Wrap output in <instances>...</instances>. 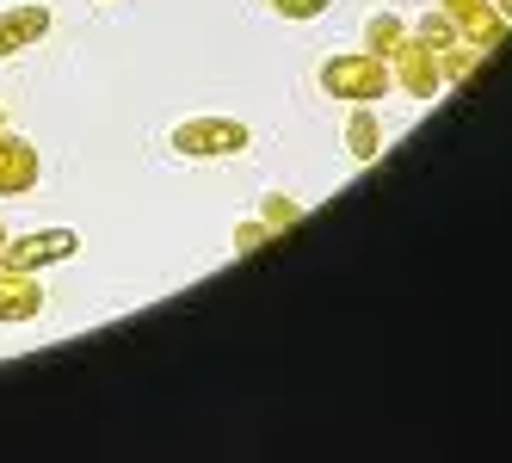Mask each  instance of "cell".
Wrapping results in <instances>:
<instances>
[{"instance_id": "obj_1", "label": "cell", "mask_w": 512, "mask_h": 463, "mask_svg": "<svg viewBox=\"0 0 512 463\" xmlns=\"http://www.w3.org/2000/svg\"><path fill=\"white\" fill-rule=\"evenodd\" d=\"M321 93L327 99H340V105H377V99H389L395 93V75H389V62L383 56H371V50H346V56H327L321 62Z\"/></svg>"}, {"instance_id": "obj_2", "label": "cell", "mask_w": 512, "mask_h": 463, "mask_svg": "<svg viewBox=\"0 0 512 463\" xmlns=\"http://www.w3.org/2000/svg\"><path fill=\"white\" fill-rule=\"evenodd\" d=\"M167 142L179 161H229L253 149V130L241 118H186V124H173Z\"/></svg>"}, {"instance_id": "obj_3", "label": "cell", "mask_w": 512, "mask_h": 463, "mask_svg": "<svg viewBox=\"0 0 512 463\" xmlns=\"http://www.w3.org/2000/svg\"><path fill=\"white\" fill-rule=\"evenodd\" d=\"M81 254V235L75 229H31V235H13L0 247V266H19V272H44V266H62Z\"/></svg>"}, {"instance_id": "obj_4", "label": "cell", "mask_w": 512, "mask_h": 463, "mask_svg": "<svg viewBox=\"0 0 512 463\" xmlns=\"http://www.w3.org/2000/svg\"><path fill=\"white\" fill-rule=\"evenodd\" d=\"M432 7L445 13V19L457 25V38H463V44H475L482 56H488V50H500V44H506V31H512V19L494 7V0H432Z\"/></svg>"}, {"instance_id": "obj_5", "label": "cell", "mask_w": 512, "mask_h": 463, "mask_svg": "<svg viewBox=\"0 0 512 463\" xmlns=\"http://www.w3.org/2000/svg\"><path fill=\"white\" fill-rule=\"evenodd\" d=\"M389 75H395V87L408 99H438L445 93V68H438V56L414 38V31H408V44L389 56Z\"/></svg>"}, {"instance_id": "obj_6", "label": "cell", "mask_w": 512, "mask_h": 463, "mask_svg": "<svg viewBox=\"0 0 512 463\" xmlns=\"http://www.w3.org/2000/svg\"><path fill=\"white\" fill-rule=\"evenodd\" d=\"M38 180H44L38 142H25L19 130L0 124V198H25V192H38Z\"/></svg>"}, {"instance_id": "obj_7", "label": "cell", "mask_w": 512, "mask_h": 463, "mask_svg": "<svg viewBox=\"0 0 512 463\" xmlns=\"http://www.w3.org/2000/svg\"><path fill=\"white\" fill-rule=\"evenodd\" d=\"M50 25H56V13L38 7V0H25V7H0V62L38 50L50 38Z\"/></svg>"}, {"instance_id": "obj_8", "label": "cell", "mask_w": 512, "mask_h": 463, "mask_svg": "<svg viewBox=\"0 0 512 463\" xmlns=\"http://www.w3.org/2000/svg\"><path fill=\"white\" fill-rule=\"evenodd\" d=\"M44 315V284L38 272H19V266H0V328H25Z\"/></svg>"}, {"instance_id": "obj_9", "label": "cell", "mask_w": 512, "mask_h": 463, "mask_svg": "<svg viewBox=\"0 0 512 463\" xmlns=\"http://www.w3.org/2000/svg\"><path fill=\"white\" fill-rule=\"evenodd\" d=\"M346 155L358 167L383 155V118H377V105H352V112H346Z\"/></svg>"}, {"instance_id": "obj_10", "label": "cell", "mask_w": 512, "mask_h": 463, "mask_svg": "<svg viewBox=\"0 0 512 463\" xmlns=\"http://www.w3.org/2000/svg\"><path fill=\"white\" fill-rule=\"evenodd\" d=\"M401 44H408V19H395V13H371V19H364V50H371V56H395Z\"/></svg>"}, {"instance_id": "obj_11", "label": "cell", "mask_w": 512, "mask_h": 463, "mask_svg": "<svg viewBox=\"0 0 512 463\" xmlns=\"http://www.w3.org/2000/svg\"><path fill=\"white\" fill-rule=\"evenodd\" d=\"M408 31H414V38H420V44H426L432 56H445L451 44H463V38H457V25H451L445 13H438V7H432V13H426L420 25H408Z\"/></svg>"}, {"instance_id": "obj_12", "label": "cell", "mask_w": 512, "mask_h": 463, "mask_svg": "<svg viewBox=\"0 0 512 463\" xmlns=\"http://www.w3.org/2000/svg\"><path fill=\"white\" fill-rule=\"evenodd\" d=\"M260 223H266L272 235H284L290 223H303V198H290V192H266V204H260Z\"/></svg>"}, {"instance_id": "obj_13", "label": "cell", "mask_w": 512, "mask_h": 463, "mask_svg": "<svg viewBox=\"0 0 512 463\" xmlns=\"http://www.w3.org/2000/svg\"><path fill=\"white\" fill-rule=\"evenodd\" d=\"M266 7L278 13V19H297V25H309V19H321L334 0H266Z\"/></svg>"}, {"instance_id": "obj_14", "label": "cell", "mask_w": 512, "mask_h": 463, "mask_svg": "<svg viewBox=\"0 0 512 463\" xmlns=\"http://www.w3.org/2000/svg\"><path fill=\"white\" fill-rule=\"evenodd\" d=\"M266 241H272V229L253 217V223H241V229H235V254H253V247H266Z\"/></svg>"}, {"instance_id": "obj_15", "label": "cell", "mask_w": 512, "mask_h": 463, "mask_svg": "<svg viewBox=\"0 0 512 463\" xmlns=\"http://www.w3.org/2000/svg\"><path fill=\"white\" fill-rule=\"evenodd\" d=\"M7 241H13V229H7V223H0V247H7Z\"/></svg>"}, {"instance_id": "obj_16", "label": "cell", "mask_w": 512, "mask_h": 463, "mask_svg": "<svg viewBox=\"0 0 512 463\" xmlns=\"http://www.w3.org/2000/svg\"><path fill=\"white\" fill-rule=\"evenodd\" d=\"M494 7H500V13H506V19H512V0H494Z\"/></svg>"}, {"instance_id": "obj_17", "label": "cell", "mask_w": 512, "mask_h": 463, "mask_svg": "<svg viewBox=\"0 0 512 463\" xmlns=\"http://www.w3.org/2000/svg\"><path fill=\"white\" fill-rule=\"evenodd\" d=\"M0 124H7V112H0Z\"/></svg>"}]
</instances>
